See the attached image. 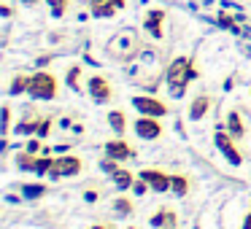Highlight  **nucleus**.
<instances>
[{
    "label": "nucleus",
    "instance_id": "nucleus-6",
    "mask_svg": "<svg viewBox=\"0 0 251 229\" xmlns=\"http://www.w3.org/2000/svg\"><path fill=\"white\" fill-rule=\"evenodd\" d=\"M87 89H89V94H92L95 103H108V100L114 97V87H111V81L103 76V73H95V76H89Z\"/></svg>",
    "mask_w": 251,
    "mask_h": 229
},
{
    "label": "nucleus",
    "instance_id": "nucleus-34",
    "mask_svg": "<svg viewBox=\"0 0 251 229\" xmlns=\"http://www.w3.org/2000/svg\"><path fill=\"white\" fill-rule=\"evenodd\" d=\"M25 6H35V3H38V0H22Z\"/></svg>",
    "mask_w": 251,
    "mask_h": 229
},
{
    "label": "nucleus",
    "instance_id": "nucleus-11",
    "mask_svg": "<svg viewBox=\"0 0 251 229\" xmlns=\"http://www.w3.org/2000/svg\"><path fill=\"white\" fill-rule=\"evenodd\" d=\"M89 6H92V14L100 19L105 17H114L116 11L125 8V0H89Z\"/></svg>",
    "mask_w": 251,
    "mask_h": 229
},
{
    "label": "nucleus",
    "instance_id": "nucleus-24",
    "mask_svg": "<svg viewBox=\"0 0 251 229\" xmlns=\"http://www.w3.org/2000/svg\"><path fill=\"white\" fill-rule=\"evenodd\" d=\"M51 164H54V159H51V157H38V162H35V173H38V175H49L51 173Z\"/></svg>",
    "mask_w": 251,
    "mask_h": 229
},
{
    "label": "nucleus",
    "instance_id": "nucleus-5",
    "mask_svg": "<svg viewBox=\"0 0 251 229\" xmlns=\"http://www.w3.org/2000/svg\"><path fill=\"white\" fill-rule=\"evenodd\" d=\"M132 105H135L143 116H157V119L168 116V105H165L162 100L151 97V94H135V97H132Z\"/></svg>",
    "mask_w": 251,
    "mask_h": 229
},
{
    "label": "nucleus",
    "instance_id": "nucleus-25",
    "mask_svg": "<svg viewBox=\"0 0 251 229\" xmlns=\"http://www.w3.org/2000/svg\"><path fill=\"white\" fill-rule=\"evenodd\" d=\"M46 3H49V8H51L54 17H62V14L68 11V6H71V0H46Z\"/></svg>",
    "mask_w": 251,
    "mask_h": 229
},
{
    "label": "nucleus",
    "instance_id": "nucleus-10",
    "mask_svg": "<svg viewBox=\"0 0 251 229\" xmlns=\"http://www.w3.org/2000/svg\"><path fill=\"white\" fill-rule=\"evenodd\" d=\"M162 22H165V11L162 8H151V11L146 14V19H143V30H146L151 38H162Z\"/></svg>",
    "mask_w": 251,
    "mask_h": 229
},
{
    "label": "nucleus",
    "instance_id": "nucleus-4",
    "mask_svg": "<svg viewBox=\"0 0 251 229\" xmlns=\"http://www.w3.org/2000/svg\"><path fill=\"white\" fill-rule=\"evenodd\" d=\"M108 51L116 60H132V54L138 51V38L135 33H119L114 41L108 44Z\"/></svg>",
    "mask_w": 251,
    "mask_h": 229
},
{
    "label": "nucleus",
    "instance_id": "nucleus-26",
    "mask_svg": "<svg viewBox=\"0 0 251 229\" xmlns=\"http://www.w3.org/2000/svg\"><path fill=\"white\" fill-rule=\"evenodd\" d=\"M38 124H41V119H35V121H19L17 124V132L19 135H33V132H38Z\"/></svg>",
    "mask_w": 251,
    "mask_h": 229
},
{
    "label": "nucleus",
    "instance_id": "nucleus-17",
    "mask_svg": "<svg viewBox=\"0 0 251 229\" xmlns=\"http://www.w3.org/2000/svg\"><path fill=\"white\" fill-rule=\"evenodd\" d=\"M111 178H114V183H116V189H130L132 183H135V175L130 173V170H116V173H111Z\"/></svg>",
    "mask_w": 251,
    "mask_h": 229
},
{
    "label": "nucleus",
    "instance_id": "nucleus-20",
    "mask_svg": "<svg viewBox=\"0 0 251 229\" xmlns=\"http://www.w3.org/2000/svg\"><path fill=\"white\" fill-rule=\"evenodd\" d=\"M46 194V186L44 183H22V197H30V200H35V197Z\"/></svg>",
    "mask_w": 251,
    "mask_h": 229
},
{
    "label": "nucleus",
    "instance_id": "nucleus-2",
    "mask_svg": "<svg viewBox=\"0 0 251 229\" xmlns=\"http://www.w3.org/2000/svg\"><path fill=\"white\" fill-rule=\"evenodd\" d=\"M27 94L33 100H54L57 97V76L49 70H38L30 76Z\"/></svg>",
    "mask_w": 251,
    "mask_h": 229
},
{
    "label": "nucleus",
    "instance_id": "nucleus-35",
    "mask_svg": "<svg viewBox=\"0 0 251 229\" xmlns=\"http://www.w3.org/2000/svg\"><path fill=\"white\" fill-rule=\"evenodd\" d=\"M130 229H135V227H130Z\"/></svg>",
    "mask_w": 251,
    "mask_h": 229
},
{
    "label": "nucleus",
    "instance_id": "nucleus-16",
    "mask_svg": "<svg viewBox=\"0 0 251 229\" xmlns=\"http://www.w3.org/2000/svg\"><path fill=\"white\" fill-rule=\"evenodd\" d=\"M105 121H108V127L116 132V135H125V132H127V116L122 114V111H111Z\"/></svg>",
    "mask_w": 251,
    "mask_h": 229
},
{
    "label": "nucleus",
    "instance_id": "nucleus-22",
    "mask_svg": "<svg viewBox=\"0 0 251 229\" xmlns=\"http://www.w3.org/2000/svg\"><path fill=\"white\" fill-rule=\"evenodd\" d=\"M114 207H116V213H119V216H130V213L135 210V207H132V200H130V197H119V200L114 202Z\"/></svg>",
    "mask_w": 251,
    "mask_h": 229
},
{
    "label": "nucleus",
    "instance_id": "nucleus-21",
    "mask_svg": "<svg viewBox=\"0 0 251 229\" xmlns=\"http://www.w3.org/2000/svg\"><path fill=\"white\" fill-rule=\"evenodd\" d=\"M35 162H38V157L30 154V151H25V154H19V157H17V164L22 170H33V173H35Z\"/></svg>",
    "mask_w": 251,
    "mask_h": 229
},
{
    "label": "nucleus",
    "instance_id": "nucleus-7",
    "mask_svg": "<svg viewBox=\"0 0 251 229\" xmlns=\"http://www.w3.org/2000/svg\"><path fill=\"white\" fill-rule=\"evenodd\" d=\"M135 135L143 137V140H157L162 137V121L157 116H138L135 119Z\"/></svg>",
    "mask_w": 251,
    "mask_h": 229
},
{
    "label": "nucleus",
    "instance_id": "nucleus-27",
    "mask_svg": "<svg viewBox=\"0 0 251 229\" xmlns=\"http://www.w3.org/2000/svg\"><path fill=\"white\" fill-rule=\"evenodd\" d=\"M8 130H11V108L3 105V135H8Z\"/></svg>",
    "mask_w": 251,
    "mask_h": 229
},
{
    "label": "nucleus",
    "instance_id": "nucleus-31",
    "mask_svg": "<svg viewBox=\"0 0 251 229\" xmlns=\"http://www.w3.org/2000/svg\"><path fill=\"white\" fill-rule=\"evenodd\" d=\"M27 151L30 154H38L41 151V140H38V137H30V140H27Z\"/></svg>",
    "mask_w": 251,
    "mask_h": 229
},
{
    "label": "nucleus",
    "instance_id": "nucleus-12",
    "mask_svg": "<svg viewBox=\"0 0 251 229\" xmlns=\"http://www.w3.org/2000/svg\"><path fill=\"white\" fill-rule=\"evenodd\" d=\"M141 178H146V183L151 186L154 191H168L170 189V178H173V175L162 173V170H143Z\"/></svg>",
    "mask_w": 251,
    "mask_h": 229
},
{
    "label": "nucleus",
    "instance_id": "nucleus-9",
    "mask_svg": "<svg viewBox=\"0 0 251 229\" xmlns=\"http://www.w3.org/2000/svg\"><path fill=\"white\" fill-rule=\"evenodd\" d=\"M132 146L125 140V137H116V140H108L105 143V157H111V159H116V162H125V159H130L132 157Z\"/></svg>",
    "mask_w": 251,
    "mask_h": 229
},
{
    "label": "nucleus",
    "instance_id": "nucleus-8",
    "mask_svg": "<svg viewBox=\"0 0 251 229\" xmlns=\"http://www.w3.org/2000/svg\"><path fill=\"white\" fill-rule=\"evenodd\" d=\"M81 167H84V162L78 157H60V159H54L49 175H51V178H65V175L81 173Z\"/></svg>",
    "mask_w": 251,
    "mask_h": 229
},
{
    "label": "nucleus",
    "instance_id": "nucleus-1",
    "mask_svg": "<svg viewBox=\"0 0 251 229\" xmlns=\"http://www.w3.org/2000/svg\"><path fill=\"white\" fill-rule=\"evenodd\" d=\"M197 78V65L192 57H176L173 62L165 70V81H168V89L173 97H181L186 92V84Z\"/></svg>",
    "mask_w": 251,
    "mask_h": 229
},
{
    "label": "nucleus",
    "instance_id": "nucleus-32",
    "mask_svg": "<svg viewBox=\"0 0 251 229\" xmlns=\"http://www.w3.org/2000/svg\"><path fill=\"white\" fill-rule=\"evenodd\" d=\"M89 229H116L114 224H95V227H89Z\"/></svg>",
    "mask_w": 251,
    "mask_h": 229
},
{
    "label": "nucleus",
    "instance_id": "nucleus-15",
    "mask_svg": "<svg viewBox=\"0 0 251 229\" xmlns=\"http://www.w3.org/2000/svg\"><path fill=\"white\" fill-rule=\"evenodd\" d=\"M227 132H229V135H232V137H238V140H240V137L246 135V124H243V116H240L238 111H229V114H227Z\"/></svg>",
    "mask_w": 251,
    "mask_h": 229
},
{
    "label": "nucleus",
    "instance_id": "nucleus-3",
    "mask_svg": "<svg viewBox=\"0 0 251 229\" xmlns=\"http://www.w3.org/2000/svg\"><path fill=\"white\" fill-rule=\"evenodd\" d=\"M213 143H216V148L227 157L229 164H235V167L243 164V154H240V148H238V137H232L227 130H219L216 135H213Z\"/></svg>",
    "mask_w": 251,
    "mask_h": 229
},
{
    "label": "nucleus",
    "instance_id": "nucleus-33",
    "mask_svg": "<svg viewBox=\"0 0 251 229\" xmlns=\"http://www.w3.org/2000/svg\"><path fill=\"white\" fill-rule=\"evenodd\" d=\"M243 229H251V213H249V216L243 218Z\"/></svg>",
    "mask_w": 251,
    "mask_h": 229
},
{
    "label": "nucleus",
    "instance_id": "nucleus-14",
    "mask_svg": "<svg viewBox=\"0 0 251 229\" xmlns=\"http://www.w3.org/2000/svg\"><path fill=\"white\" fill-rule=\"evenodd\" d=\"M176 210L173 207H162V210L157 213V216H151V227L157 229H176Z\"/></svg>",
    "mask_w": 251,
    "mask_h": 229
},
{
    "label": "nucleus",
    "instance_id": "nucleus-19",
    "mask_svg": "<svg viewBox=\"0 0 251 229\" xmlns=\"http://www.w3.org/2000/svg\"><path fill=\"white\" fill-rule=\"evenodd\" d=\"M170 189H173V194L184 197L186 191H189V178H186V175H173V178H170Z\"/></svg>",
    "mask_w": 251,
    "mask_h": 229
},
{
    "label": "nucleus",
    "instance_id": "nucleus-13",
    "mask_svg": "<svg viewBox=\"0 0 251 229\" xmlns=\"http://www.w3.org/2000/svg\"><path fill=\"white\" fill-rule=\"evenodd\" d=\"M211 103H213V100L208 97V94H197V97L189 103V111H186V114H189V119H192V121L205 119V114L211 111Z\"/></svg>",
    "mask_w": 251,
    "mask_h": 229
},
{
    "label": "nucleus",
    "instance_id": "nucleus-28",
    "mask_svg": "<svg viewBox=\"0 0 251 229\" xmlns=\"http://www.w3.org/2000/svg\"><path fill=\"white\" fill-rule=\"evenodd\" d=\"M51 132V119H41V124H38V132H35V135L38 137H46Z\"/></svg>",
    "mask_w": 251,
    "mask_h": 229
},
{
    "label": "nucleus",
    "instance_id": "nucleus-18",
    "mask_svg": "<svg viewBox=\"0 0 251 229\" xmlns=\"http://www.w3.org/2000/svg\"><path fill=\"white\" fill-rule=\"evenodd\" d=\"M30 89V76H25V73H19V76H14L11 87H8V94H22Z\"/></svg>",
    "mask_w": 251,
    "mask_h": 229
},
{
    "label": "nucleus",
    "instance_id": "nucleus-29",
    "mask_svg": "<svg viewBox=\"0 0 251 229\" xmlns=\"http://www.w3.org/2000/svg\"><path fill=\"white\" fill-rule=\"evenodd\" d=\"M146 189H151V186L146 183V178H135V183H132V191H135V194H146Z\"/></svg>",
    "mask_w": 251,
    "mask_h": 229
},
{
    "label": "nucleus",
    "instance_id": "nucleus-23",
    "mask_svg": "<svg viewBox=\"0 0 251 229\" xmlns=\"http://www.w3.org/2000/svg\"><path fill=\"white\" fill-rule=\"evenodd\" d=\"M78 78H81V68L73 65L71 70H68V87L76 89V92H81V84H78Z\"/></svg>",
    "mask_w": 251,
    "mask_h": 229
},
{
    "label": "nucleus",
    "instance_id": "nucleus-30",
    "mask_svg": "<svg viewBox=\"0 0 251 229\" xmlns=\"http://www.w3.org/2000/svg\"><path fill=\"white\" fill-rule=\"evenodd\" d=\"M100 170H105V173H116V159H111V157H105L103 162H100Z\"/></svg>",
    "mask_w": 251,
    "mask_h": 229
}]
</instances>
